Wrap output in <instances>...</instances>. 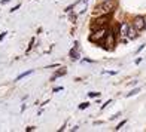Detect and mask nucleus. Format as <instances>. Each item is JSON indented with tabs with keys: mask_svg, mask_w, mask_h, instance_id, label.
Instances as JSON below:
<instances>
[{
	"mask_svg": "<svg viewBox=\"0 0 146 132\" xmlns=\"http://www.w3.org/2000/svg\"><path fill=\"white\" fill-rule=\"evenodd\" d=\"M139 92H140V89L139 88H136V89H133L130 94H127V97H133V95H136V94H139Z\"/></svg>",
	"mask_w": 146,
	"mask_h": 132,
	"instance_id": "9d476101",
	"label": "nucleus"
},
{
	"mask_svg": "<svg viewBox=\"0 0 146 132\" xmlns=\"http://www.w3.org/2000/svg\"><path fill=\"white\" fill-rule=\"evenodd\" d=\"M113 9H115V2L113 0H106V2H103L100 6L96 8L94 15H108L109 12H112Z\"/></svg>",
	"mask_w": 146,
	"mask_h": 132,
	"instance_id": "f257e3e1",
	"label": "nucleus"
},
{
	"mask_svg": "<svg viewBox=\"0 0 146 132\" xmlns=\"http://www.w3.org/2000/svg\"><path fill=\"white\" fill-rule=\"evenodd\" d=\"M5 36H6V31H3V33H2V34H0V42H2V40H3V39H5Z\"/></svg>",
	"mask_w": 146,
	"mask_h": 132,
	"instance_id": "2eb2a0df",
	"label": "nucleus"
},
{
	"mask_svg": "<svg viewBox=\"0 0 146 132\" xmlns=\"http://www.w3.org/2000/svg\"><path fill=\"white\" fill-rule=\"evenodd\" d=\"M31 73H33L31 70H30V71H25V73H23V74H19V76L17 77V80H21L23 77H25V76H29V74H31Z\"/></svg>",
	"mask_w": 146,
	"mask_h": 132,
	"instance_id": "1a4fd4ad",
	"label": "nucleus"
},
{
	"mask_svg": "<svg viewBox=\"0 0 146 132\" xmlns=\"http://www.w3.org/2000/svg\"><path fill=\"white\" fill-rule=\"evenodd\" d=\"M128 28H130V25L127 22H122L121 25H119V34H121L122 37H127L128 34Z\"/></svg>",
	"mask_w": 146,
	"mask_h": 132,
	"instance_id": "39448f33",
	"label": "nucleus"
},
{
	"mask_svg": "<svg viewBox=\"0 0 146 132\" xmlns=\"http://www.w3.org/2000/svg\"><path fill=\"white\" fill-rule=\"evenodd\" d=\"M30 131H35V126H30V128H27V132H30Z\"/></svg>",
	"mask_w": 146,
	"mask_h": 132,
	"instance_id": "6ab92c4d",
	"label": "nucleus"
},
{
	"mask_svg": "<svg viewBox=\"0 0 146 132\" xmlns=\"http://www.w3.org/2000/svg\"><path fill=\"white\" fill-rule=\"evenodd\" d=\"M60 91H63V88H61V86H60V88H55V89H54V92H60Z\"/></svg>",
	"mask_w": 146,
	"mask_h": 132,
	"instance_id": "a211bd4d",
	"label": "nucleus"
},
{
	"mask_svg": "<svg viewBox=\"0 0 146 132\" xmlns=\"http://www.w3.org/2000/svg\"><path fill=\"white\" fill-rule=\"evenodd\" d=\"M125 123H127V120H122V122H121V123H119V125H118V126H116L115 129H116V131H119V129H121V128L124 126V125H125Z\"/></svg>",
	"mask_w": 146,
	"mask_h": 132,
	"instance_id": "f8f14e48",
	"label": "nucleus"
},
{
	"mask_svg": "<svg viewBox=\"0 0 146 132\" xmlns=\"http://www.w3.org/2000/svg\"><path fill=\"white\" fill-rule=\"evenodd\" d=\"M76 18H78L76 14H70V21H72V22H75V21H76Z\"/></svg>",
	"mask_w": 146,
	"mask_h": 132,
	"instance_id": "ddd939ff",
	"label": "nucleus"
},
{
	"mask_svg": "<svg viewBox=\"0 0 146 132\" xmlns=\"http://www.w3.org/2000/svg\"><path fill=\"white\" fill-rule=\"evenodd\" d=\"M133 25H134V30L140 31L145 28V18L143 16H136L134 19H133Z\"/></svg>",
	"mask_w": 146,
	"mask_h": 132,
	"instance_id": "7ed1b4c3",
	"label": "nucleus"
},
{
	"mask_svg": "<svg viewBox=\"0 0 146 132\" xmlns=\"http://www.w3.org/2000/svg\"><path fill=\"white\" fill-rule=\"evenodd\" d=\"M103 2H106V0H103Z\"/></svg>",
	"mask_w": 146,
	"mask_h": 132,
	"instance_id": "4be33fe9",
	"label": "nucleus"
},
{
	"mask_svg": "<svg viewBox=\"0 0 146 132\" xmlns=\"http://www.w3.org/2000/svg\"><path fill=\"white\" fill-rule=\"evenodd\" d=\"M106 33H108V36H106V40H104V43L108 45V46H113V45H115V33L112 31V30L106 31Z\"/></svg>",
	"mask_w": 146,
	"mask_h": 132,
	"instance_id": "20e7f679",
	"label": "nucleus"
},
{
	"mask_svg": "<svg viewBox=\"0 0 146 132\" xmlns=\"http://www.w3.org/2000/svg\"><path fill=\"white\" fill-rule=\"evenodd\" d=\"M90 107V102H82V104H79V110H85V108H88Z\"/></svg>",
	"mask_w": 146,
	"mask_h": 132,
	"instance_id": "6e6552de",
	"label": "nucleus"
},
{
	"mask_svg": "<svg viewBox=\"0 0 146 132\" xmlns=\"http://www.w3.org/2000/svg\"><path fill=\"white\" fill-rule=\"evenodd\" d=\"M110 102H112V101H110V100H109V101H106V102H104V104H103V105H102V108H106V107H108V105H109V104H110Z\"/></svg>",
	"mask_w": 146,
	"mask_h": 132,
	"instance_id": "4468645a",
	"label": "nucleus"
},
{
	"mask_svg": "<svg viewBox=\"0 0 146 132\" xmlns=\"http://www.w3.org/2000/svg\"><path fill=\"white\" fill-rule=\"evenodd\" d=\"M143 49H145V45H142V46H140V48H139V49H137V52H142Z\"/></svg>",
	"mask_w": 146,
	"mask_h": 132,
	"instance_id": "f3484780",
	"label": "nucleus"
},
{
	"mask_svg": "<svg viewBox=\"0 0 146 132\" xmlns=\"http://www.w3.org/2000/svg\"><path fill=\"white\" fill-rule=\"evenodd\" d=\"M106 28H98L94 34H91V37H90V40L91 42H98V40H102V39L104 37V34H106Z\"/></svg>",
	"mask_w": 146,
	"mask_h": 132,
	"instance_id": "f03ea898",
	"label": "nucleus"
},
{
	"mask_svg": "<svg viewBox=\"0 0 146 132\" xmlns=\"http://www.w3.org/2000/svg\"><path fill=\"white\" fill-rule=\"evenodd\" d=\"M127 37H130V39H136V37H137L136 31L133 30V28H128V34H127Z\"/></svg>",
	"mask_w": 146,
	"mask_h": 132,
	"instance_id": "0eeeda50",
	"label": "nucleus"
},
{
	"mask_svg": "<svg viewBox=\"0 0 146 132\" xmlns=\"http://www.w3.org/2000/svg\"><path fill=\"white\" fill-rule=\"evenodd\" d=\"M145 28H146V19H145Z\"/></svg>",
	"mask_w": 146,
	"mask_h": 132,
	"instance_id": "412c9836",
	"label": "nucleus"
},
{
	"mask_svg": "<svg viewBox=\"0 0 146 132\" xmlns=\"http://www.w3.org/2000/svg\"><path fill=\"white\" fill-rule=\"evenodd\" d=\"M79 46H78V43H75V48H73L72 51H70V58H72V61H76V59H79Z\"/></svg>",
	"mask_w": 146,
	"mask_h": 132,
	"instance_id": "423d86ee",
	"label": "nucleus"
},
{
	"mask_svg": "<svg viewBox=\"0 0 146 132\" xmlns=\"http://www.w3.org/2000/svg\"><path fill=\"white\" fill-rule=\"evenodd\" d=\"M8 2H9V0H2V5H6Z\"/></svg>",
	"mask_w": 146,
	"mask_h": 132,
	"instance_id": "aec40b11",
	"label": "nucleus"
},
{
	"mask_svg": "<svg viewBox=\"0 0 146 132\" xmlns=\"http://www.w3.org/2000/svg\"><path fill=\"white\" fill-rule=\"evenodd\" d=\"M17 9H19V5H17V6H15V8H12V9H11V12H15Z\"/></svg>",
	"mask_w": 146,
	"mask_h": 132,
	"instance_id": "dca6fc26",
	"label": "nucleus"
},
{
	"mask_svg": "<svg viewBox=\"0 0 146 132\" xmlns=\"http://www.w3.org/2000/svg\"><path fill=\"white\" fill-rule=\"evenodd\" d=\"M90 97L91 98H98L100 97V92H90Z\"/></svg>",
	"mask_w": 146,
	"mask_h": 132,
	"instance_id": "9b49d317",
	"label": "nucleus"
}]
</instances>
